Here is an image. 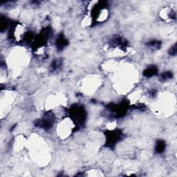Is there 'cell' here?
<instances>
[{"label":"cell","instance_id":"2","mask_svg":"<svg viewBox=\"0 0 177 177\" xmlns=\"http://www.w3.org/2000/svg\"><path fill=\"white\" fill-rule=\"evenodd\" d=\"M158 73V69L156 66H150L145 70L143 75L146 77H152L153 76L156 75Z\"/></svg>","mask_w":177,"mask_h":177},{"label":"cell","instance_id":"6","mask_svg":"<svg viewBox=\"0 0 177 177\" xmlns=\"http://www.w3.org/2000/svg\"><path fill=\"white\" fill-rule=\"evenodd\" d=\"M161 42L159 41H156V40H153V41L150 42V43L148 44V45L149 47H154L155 49H159L160 47V46H161Z\"/></svg>","mask_w":177,"mask_h":177},{"label":"cell","instance_id":"3","mask_svg":"<svg viewBox=\"0 0 177 177\" xmlns=\"http://www.w3.org/2000/svg\"><path fill=\"white\" fill-rule=\"evenodd\" d=\"M67 45V41L63 36L60 35L56 41V46L59 49H62Z\"/></svg>","mask_w":177,"mask_h":177},{"label":"cell","instance_id":"7","mask_svg":"<svg viewBox=\"0 0 177 177\" xmlns=\"http://www.w3.org/2000/svg\"><path fill=\"white\" fill-rule=\"evenodd\" d=\"M170 55H175L176 54V45L174 44L173 47L171 48V49L170 50Z\"/></svg>","mask_w":177,"mask_h":177},{"label":"cell","instance_id":"5","mask_svg":"<svg viewBox=\"0 0 177 177\" xmlns=\"http://www.w3.org/2000/svg\"><path fill=\"white\" fill-rule=\"evenodd\" d=\"M172 76H173V74L172 72L170 71L165 72V73H162L161 76H160V80H161L162 81H166V80L172 78Z\"/></svg>","mask_w":177,"mask_h":177},{"label":"cell","instance_id":"4","mask_svg":"<svg viewBox=\"0 0 177 177\" xmlns=\"http://www.w3.org/2000/svg\"><path fill=\"white\" fill-rule=\"evenodd\" d=\"M165 143L164 141L163 140H158L156 142V147H155V150L157 153H163L165 151Z\"/></svg>","mask_w":177,"mask_h":177},{"label":"cell","instance_id":"1","mask_svg":"<svg viewBox=\"0 0 177 177\" xmlns=\"http://www.w3.org/2000/svg\"><path fill=\"white\" fill-rule=\"evenodd\" d=\"M120 138L119 133H117V132H111V134H109L107 136V138H106V143L109 145H114V143L117 142Z\"/></svg>","mask_w":177,"mask_h":177}]
</instances>
